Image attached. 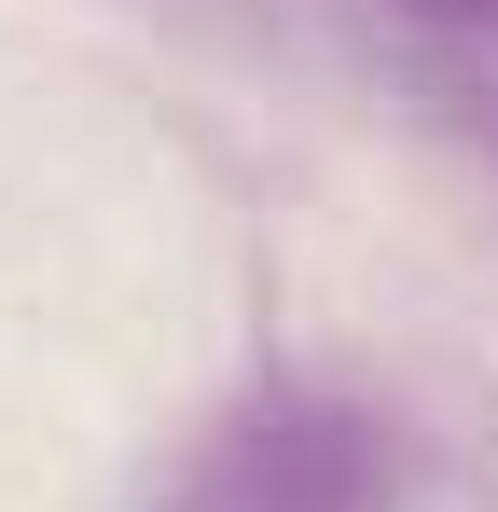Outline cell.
Masks as SVG:
<instances>
[{
    "instance_id": "cell-1",
    "label": "cell",
    "mask_w": 498,
    "mask_h": 512,
    "mask_svg": "<svg viewBox=\"0 0 498 512\" xmlns=\"http://www.w3.org/2000/svg\"><path fill=\"white\" fill-rule=\"evenodd\" d=\"M374 499H388L374 416L332 402V388H263L166 471L153 512H374Z\"/></svg>"
},
{
    "instance_id": "cell-2",
    "label": "cell",
    "mask_w": 498,
    "mask_h": 512,
    "mask_svg": "<svg viewBox=\"0 0 498 512\" xmlns=\"http://www.w3.org/2000/svg\"><path fill=\"white\" fill-rule=\"evenodd\" d=\"M388 14H429V28H498V0H388Z\"/></svg>"
}]
</instances>
